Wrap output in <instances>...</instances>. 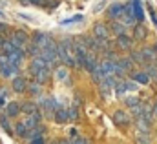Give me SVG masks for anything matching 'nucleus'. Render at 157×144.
I'll return each instance as SVG.
<instances>
[{"instance_id":"24","label":"nucleus","mask_w":157,"mask_h":144,"mask_svg":"<svg viewBox=\"0 0 157 144\" xmlns=\"http://www.w3.org/2000/svg\"><path fill=\"white\" fill-rule=\"evenodd\" d=\"M132 64H133L132 59H121V60H119V66H121L122 71H130V70H132Z\"/></svg>"},{"instance_id":"13","label":"nucleus","mask_w":157,"mask_h":144,"mask_svg":"<svg viewBox=\"0 0 157 144\" xmlns=\"http://www.w3.org/2000/svg\"><path fill=\"white\" fill-rule=\"evenodd\" d=\"M93 31H95V36H97L99 40H106V38H108V28H106L104 24H95Z\"/></svg>"},{"instance_id":"31","label":"nucleus","mask_w":157,"mask_h":144,"mask_svg":"<svg viewBox=\"0 0 157 144\" xmlns=\"http://www.w3.org/2000/svg\"><path fill=\"white\" fill-rule=\"evenodd\" d=\"M82 20V15H75L73 18H70V20H64L62 24H73V22H80Z\"/></svg>"},{"instance_id":"23","label":"nucleus","mask_w":157,"mask_h":144,"mask_svg":"<svg viewBox=\"0 0 157 144\" xmlns=\"http://www.w3.org/2000/svg\"><path fill=\"white\" fill-rule=\"evenodd\" d=\"M15 133H17L18 137H26V135H28V128H26V124H24V122H18V124L15 126Z\"/></svg>"},{"instance_id":"19","label":"nucleus","mask_w":157,"mask_h":144,"mask_svg":"<svg viewBox=\"0 0 157 144\" xmlns=\"http://www.w3.org/2000/svg\"><path fill=\"white\" fill-rule=\"evenodd\" d=\"M112 31L115 33V35H124V31H126V26L124 24H121L119 20H113V24H112Z\"/></svg>"},{"instance_id":"18","label":"nucleus","mask_w":157,"mask_h":144,"mask_svg":"<svg viewBox=\"0 0 157 144\" xmlns=\"http://www.w3.org/2000/svg\"><path fill=\"white\" fill-rule=\"evenodd\" d=\"M20 106H22V113H26V115L39 113V109H37V106H35L33 102H24V104H20Z\"/></svg>"},{"instance_id":"17","label":"nucleus","mask_w":157,"mask_h":144,"mask_svg":"<svg viewBox=\"0 0 157 144\" xmlns=\"http://www.w3.org/2000/svg\"><path fill=\"white\" fill-rule=\"evenodd\" d=\"M132 78L137 82V84H148L150 82V77H148V73L146 71H137L132 75Z\"/></svg>"},{"instance_id":"12","label":"nucleus","mask_w":157,"mask_h":144,"mask_svg":"<svg viewBox=\"0 0 157 144\" xmlns=\"http://www.w3.org/2000/svg\"><path fill=\"white\" fill-rule=\"evenodd\" d=\"M20 111H22V106H20L18 102H9V104H6V115H7V117H17Z\"/></svg>"},{"instance_id":"15","label":"nucleus","mask_w":157,"mask_h":144,"mask_svg":"<svg viewBox=\"0 0 157 144\" xmlns=\"http://www.w3.org/2000/svg\"><path fill=\"white\" fill-rule=\"evenodd\" d=\"M117 46L121 49H130V47H132V38L126 35V33H124V35H119L117 36Z\"/></svg>"},{"instance_id":"37","label":"nucleus","mask_w":157,"mask_h":144,"mask_svg":"<svg viewBox=\"0 0 157 144\" xmlns=\"http://www.w3.org/2000/svg\"><path fill=\"white\" fill-rule=\"evenodd\" d=\"M70 135L71 137H77V130H70Z\"/></svg>"},{"instance_id":"38","label":"nucleus","mask_w":157,"mask_h":144,"mask_svg":"<svg viewBox=\"0 0 157 144\" xmlns=\"http://www.w3.org/2000/svg\"><path fill=\"white\" fill-rule=\"evenodd\" d=\"M155 49H157V44H155Z\"/></svg>"},{"instance_id":"7","label":"nucleus","mask_w":157,"mask_h":144,"mask_svg":"<svg viewBox=\"0 0 157 144\" xmlns=\"http://www.w3.org/2000/svg\"><path fill=\"white\" fill-rule=\"evenodd\" d=\"M11 42H13L17 47H22L24 44H28V35H26V31H15L13 36H11Z\"/></svg>"},{"instance_id":"9","label":"nucleus","mask_w":157,"mask_h":144,"mask_svg":"<svg viewBox=\"0 0 157 144\" xmlns=\"http://www.w3.org/2000/svg\"><path fill=\"white\" fill-rule=\"evenodd\" d=\"M40 122V113H33V115H26V120H24V124H26V128L28 130H33V128H37Z\"/></svg>"},{"instance_id":"16","label":"nucleus","mask_w":157,"mask_h":144,"mask_svg":"<svg viewBox=\"0 0 157 144\" xmlns=\"http://www.w3.org/2000/svg\"><path fill=\"white\" fill-rule=\"evenodd\" d=\"M132 7H133V15H135V18L141 22V20L144 18V11H143L141 2H139V0H133V2H132Z\"/></svg>"},{"instance_id":"4","label":"nucleus","mask_w":157,"mask_h":144,"mask_svg":"<svg viewBox=\"0 0 157 144\" xmlns=\"http://www.w3.org/2000/svg\"><path fill=\"white\" fill-rule=\"evenodd\" d=\"M122 11H124V6H122V4H112V6L108 7V17H110L112 20H121Z\"/></svg>"},{"instance_id":"29","label":"nucleus","mask_w":157,"mask_h":144,"mask_svg":"<svg viewBox=\"0 0 157 144\" xmlns=\"http://www.w3.org/2000/svg\"><path fill=\"white\" fill-rule=\"evenodd\" d=\"M6 97H7V89L6 88H0V108L6 106Z\"/></svg>"},{"instance_id":"32","label":"nucleus","mask_w":157,"mask_h":144,"mask_svg":"<svg viewBox=\"0 0 157 144\" xmlns=\"http://www.w3.org/2000/svg\"><path fill=\"white\" fill-rule=\"evenodd\" d=\"M146 73H148V77H155L157 78V68L155 66H148V71Z\"/></svg>"},{"instance_id":"10","label":"nucleus","mask_w":157,"mask_h":144,"mask_svg":"<svg viewBox=\"0 0 157 144\" xmlns=\"http://www.w3.org/2000/svg\"><path fill=\"white\" fill-rule=\"evenodd\" d=\"M113 122L115 124H119V126H126L128 122H130V117H128V113L126 111H115L113 113Z\"/></svg>"},{"instance_id":"14","label":"nucleus","mask_w":157,"mask_h":144,"mask_svg":"<svg viewBox=\"0 0 157 144\" xmlns=\"http://www.w3.org/2000/svg\"><path fill=\"white\" fill-rule=\"evenodd\" d=\"M48 40H49V35H46V33H42V31H37V33L33 35V40H31V42H35L37 46H40V49H42Z\"/></svg>"},{"instance_id":"21","label":"nucleus","mask_w":157,"mask_h":144,"mask_svg":"<svg viewBox=\"0 0 157 144\" xmlns=\"http://www.w3.org/2000/svg\"><path fill=\"white\" fill-rule=\"evenodd\" d=\"M40 89H42V84H40V82H37V80L28 84V91H29V93H33V95H39Z\"/></svg>"},{"instance_id":"33","label":"nucleus","mask_w":157,"mask_h":144,"mask_svg":"<svg viewBox=\"0 0 157 144\" xmlns=\"http://www.w3.org/2000/svg\"><path fill=\"white\" fill-rule=\"evenodd\" d=\"M148 9H150V15H152V20H154V24H155V26H157V15H155V11L152 9V6H150Z\"/></svg>"},{"instance_id":"30","label":"nucleus","mask_w":157,"mask_h":144,"mask_svg":"<svg viewBox=\"0 0 157 144\" xmlns=\"http://www.w3.org/2000/svg\"><path fill=\"white\" fill-rule=\"evenodd\" d=\"M0 124H2V128H4L6 131H9V133L13 131V130L9 128V122H7V117H0Z\"/></svg>"},{"instance_id":"2","label":"nucleus","mask_w":157,"mask_h":144,"mask_svg":"<svg viewBox=\"0 0 157 144\" xmlns=\"http://www.w3.org/2000/svg\"><path fill=\"white\" fill-rule=\"evenodd\" d=\"M17 71H18V66L11 64V60L7 59L6 53H0V75L6 77V78H9V77H13Z\"/></svg>"},{"instance_id":"25","label":"nucleus","mask_w":157,"mask_h":144,"mask_svg":"<svg viewBox=\"0 0 157 144\" xmlns=\"http://www.w3.org/2000/svg\"><path fill=\"white\" fill-rule=\"evenodd\" d=\"M141 51H143V55H144V60H154V59H155V51L157 49L144 47V49H141Z\"/></svg>"},{"instance_id":"36","label":"nucleus","mask_w":157,"mask_h":144,"mask_svg":"<svg viewBox=\"0 0 157 144\" xmlns=\"http://www.w3.org/2000/svg\"><path fill=\"white\" fill-rule=\"evenodd\" d=\"M48 2H49V4H48L49 7H55V6H59V0H48Z\"/></svg>"},{"instance_id":"3","label":"nucleus","mask_w":157,"mask_h":144,"mask_svg":"<svg viewBox=\"0 0 157 144\" xmlns=\"http://www.w3.org/2000/svg\"><path fill=\"white\" fill-rule=\"evenodd\" d=\"M40 108H42V111H44L46 117H53L55 111H57V108H59V104H57L53 99H44V100H40Z\"/></svg>"},{"instance_id":"26","label":"nucleus","mask_w":157,"mask_h":144,"mask_svg":"<svg viewBox=\"0 0 157 144\" xmlns=\"http://www.w3.org/2000/svg\"><path fill=\"white\" fill-rule=\"evenodd\" d=\"M132 60H133V62H146L143 51H133V53H132Z\"/></svg>"},{"instance_id":"34","label":"nucleus","mask_w":157,"mask_h":144,"mask_svg":"<svg viewBox=\"0 0 157 144\" xmlns=\"http://www.w3.org/2000/svg\"><path fill=\"white\" fill-rule=\"evenodd\" d=\"M29 144H44V137H37V139H33Z\"/></svg>"},{"instance_id":"22","label":"nucleus","mask_w":157,"mask_h":144,"mask_svg":"<svg viewBox=\"0 0 157 144\" xmlns=\"http://www.w3.org/2000/svg\"><path fill=\"white\" fill-rule=\"evenodd\" d=\"M133 36L137 38V40H143V38H146V28L144 26H135V33H133Z\"/></svg>"},{"instance_id":"8","label":"nucleus","mask_w":157,"mask_h":144,"mask_svg":"<svg viewBox=\"0 0 157 144\" xmlns=\"http://www.w3.org/2000/svg\"><path fill=\"white\" fill-rule=\"evenodd\" d=\"M53 120H55V122H59V124L68 122V120H70V117H68V109L62 108V106H59L57 111H55V115H53Z\"/></svg>"},{"instance_id":"1","label":"nucleus","mask_w":157,"mask_h":144,"mask_svg":"<svg viewBox=\"0 0 157 144\" xmlns=\"http://www.w3.org/2000/svg\"><path fill=\"white\" fill-rule=\"evenodd\" d=\"M59 57L66 66H71V68L78 66L77 55H75V42H70V40L60 42L59 44Z\"/></svg>"},{"instance_id":"5","label":"nucleus","mask_w":157,"mask_h":144,"mask_svg":"<svg viewBox=\"0 0 157 144\" xmlns=\"http://www.w3.org/2000/svg\"><path fill=\"white\" fill-rule=\"evenodd\" d=\"M49 73L51 70H48V68H39V70H31V75L35 77V80L40 82V84H44L48 78H49Z\"/></svg>"},{"instance_id":"20","label":"nucleus","mask_w":157,"mask_h":144,"mask_svg":"<svg viewBox=\"0 0 157 144\" xmlns=\"http://www.w3.org/2000/svg\"><path fill=\"white\" fill-rule=\"evenodd\" d=\"M42 133H44V130H40L39 126H37V128H33V130H28V135H26V137H28L29 141H33V139H37V137H42Z\"/></svg>"},{"instance_id":"35","label":"nucleus","mask_w":157,"mask_h":144,"mask_svg":"<svg viewBox=\"0 0 157 144\" xmlns=\"http://www.w3.org/2000/svg\"><path fill=\"white\" fill-rule=\"evenodd\" d=\"M7 29H9V28H7L6 24H0V35H6V33H7Z\"/></svg>"},{"instance_id":"28","label":"nucleus","mask_w":157,"mask_h":144,"mask_svg":"<svg viewBox=\"0 0 157 144\" xmlns=\"http://www.w3.org/2000/svg\"><path fill=\"white\" fill-rule=\"evenodd\" d=\"M68 117H70V120H77V119H78V111H77L75 106L68 108Z\"/></svg>"},{"instance_id":"6","label":"nucleus","mask_w":157,"mask_h":144,"mask_svg":"<svg viewBox=\"0 0 157 144\" xmlns=\"http://www.w3.org/2000/svg\"><path fill=\"white\" fill-rule=\"evenodd\" d=\"M121 20H124V24H133V22L137 20V18H135V15H133V7H132V4L124 6V11H122Z\"/></svg>"},{"instance_id":"27","label":"nucleus","mask_w":157,"mask_h":144,"mask_svg":"<svg viewBox=\"0 0 157 144\" xmlns=\"http://www.w3.org/2000/svg\"><path fill=\"white\" fill-rule=\"evenodd\" d=\"M57 78L59 80H66L68 78V70L66 68H57Z\"/></svg>"},{"instance_id":"11","label":"nucleus","mask_w":157,"mask_h":144,"mask_svg":"<svg viewBox=\"0 0 157 144\" xmlns=\"http://www.w3.org/2000/svg\"><path fill=\"white\" fill-rule=\"evenodd\" d=\"M13 89H15L17 93L26 91V89H28V82H26V78H22V77H15V78H13Z\"/></svg>"}]
</instances>
